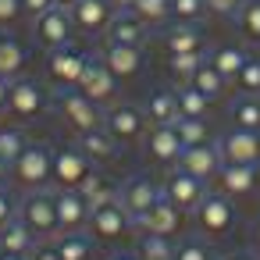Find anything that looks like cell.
<instances>
[{"label":"cell","instance_id":"6f0895ef","mask_svg":"<svg viewBox=\"0 0 260 260\" xmlns=\"http://www.w3.org/2000/svg\"><path fill=\"white\" fill-rule=\"evenodd\" d=\"M214 260H217V256H214Z\"/></svg>","mask_w":260,"mask_h":260},{"label":"cell","instance_id":"5bb4252c","mask_svg":"<svg viewBox=\"0 0 260 260\" xmlns=\"http://www.w3.org/2000/svg\"><path fill=\"white\" fill-rule=\"evenodd\" d=\"M8 111L15 118H40L47 111V93L29 82V79H15L11 82V96H8Z\"/></svg>","mask_w":260,"mask_h":260},{"label":"cell","instance_id":"e0dca14e","mask_svg":"<svg viewBox=\"0 0 260 260\" xmlns=\"http://www.w3.org/2000/svg\"><path fill=\"white\" fill-rule=\"evenodd\" d=\"M182 214H185V210H178L168 196H160V200L139 217V228H143V232H153V235H175V232L182 228Z\"/></svg>","mask_w":260,"mask_h":260},{"label":"cell","instance_id":"db71d44e","mask_svg":"<svg viewBox=\"0 0 260 260\" xmlns=\"http://www.w3.org/2000/svg\"><path fill=\"white\" fill-rule=\"evenodd\" d=\"M111 260H139V256H136V253H114Z\"/></svg>","mask_w":260,"mask_h":260},{"label":"cell","instance_id":"8fae6325","mask_svg":"<svg viewBox=\"0 0 260 260\" xmlns=\"http://www.w3.org/2000/svg\"><path fill=\"white\" fill-rule=\"evenodd\" d=\"M221 150H217V143H200V146H185L182 150V157H178V168L182 171H189L192 178H200V182H210V178H217V171H221Z\"/></svg>","mask_w":260,"mask_h":260},{"label":"cell","instance_id":"4dcf8cb0","mask_svg":"<svg viewBox=\"0 0 260 260\" xmlns=\"http://www.w3.org/2000/svg\"><path fill=\"white\" fill-rule=\"evenodd\" d=\"M22 64H25L22 43L8 40V36H0V75H4L8 82H15V79L22 75Z\"/></svg>","mask_w":260,"mask_h":260},{"label":"cell","instance_id":"83f0119b","mask_svg":"<svg viewBox=\"0 0 260 260\" xmlns=\"http://www.w3.org/2000/svg\"><path fill=\"white\" fill-rule=\"evenodd\" d=\"M185 86L200 89V93H203V96L214 104V100H221V96H224V89H228V79H224V75H221V72H217V68L207 61V64H203V68H200V72H196V75L185 82Z\"/></svg>","mask_w":260,"mask_h":260},{"label":"cell","instance_id":"b9f144b4","mask_svg":"<svg viewBox=\"0 0 260 260\" xmlns=\"http://www.w3.org/2000/svg\"><path fill=\"white\" fill-rule=\"evenodd\" d=\"M207 15V0H171V18L178 22H200Z\"/></svg>","mask_w":260,"mask_h":260},{"label":"cell","instance_id":"52a82bcc","mask_svg":"<svg viewBox=\"0 0 260 260\" xmlns=\"http://www.w3.org/2000/svg\"><path fill=\"white\" fill-rule=\"evenodd\" d=\"M104 128L118 139V143H136L146 132V114L132 104H111L104 111Z\"/></svg>","mask_w":260,"mask_h":260},{"label":"cell","instance_id":"f1b7e54d","mask_svg":"<svg viewBox=\"0 0 260 260\" xmlns=\"http://www.w3.org/2000/svg\"><path fill=\"white\" fill-rule=\"evenodd\" d=\"M207 61H210V64L228 79V82H235V79H239V72H242V64L249 61V54H246V50H239V47H217Z\"/></svg>","mask_w":260,"mask_h":260},{"label":"cell","instance_id":"7a4b0ae2","mask_svg":"<svg viewBox=\"0 0 260 260\" xmlns=\"http://www.w3.org/2000/svg\"><path fill=\"white\" fill-rule=\"evenodd\" d=\"M18 217L32 228L36 239H47L54 242V235H61V224H57V203H54V192H43V189H32L22 207H18Z\"/></svg>","mask_w":260,"mask_h":260},{"label":"cell","instance_id":"f546056e","mask_svg":"<svg viewBox=\"0 0 260 260\" xmlns=\"http://www.w3.org/2000/svg\"><path fill=\"white\" fill-rule=\"evenodd\" d=\"M228 114H232L235 128H253V132H260V96H246V93H239Z\"/></svg>","mask_w":260,"mask_h":260},{"label":"cell","instance_id":"277c9868","mask_svg":"<svg viewBox=\"0 0 260 260\" xmlns=\"http://www.w3.org/2000/svg\"><path fill=\"white\" fill-rule=\"evenodd\" d=\"M32 32H36V43H40L43 50H61V47H68V43H72V32H75L72 11L50 4L43 15H36Z\"/></svg>","mask_w":260,"mask_h":260},{"label":"cell","instance_id":"11a10c76","mask_svg":"<svg viewBox=\"0 0 260 260\" xmlns=\"http://www.w3.org/2000/svg\"><path fill=\"white\" fill-rule=\"evenodd\" d=\"M253 235H256V246H260V217H256V228H253Z\"/></svg>","mask_w":260,"mask_h":260},{"label":"cell","instance_id":"603a6c76","mask_svg":"<svg viewBox=\"0 0 260 260\" xmlns=\"http://www.w3.org/2000/svg\"><path fill=\"white\" fill-rule=\"evenodd\" d=\"M164 50L168 54H189V50H203V32L196 22H175L164 32Z\"/></svg>","mask_w":260,"mask_h":260},{"label":"cell","instance_id":"7bdbcfd3","mask_svg":"<svg viewBox=\"0 0 260 260\" xmlns=\"http://www.w3.org/2000/svg\"><path fill=\"white\" fill-rule=\"evenodd\" d=\"M239 8H242V0H207V15H214V18H232L235 22Z\"/></svg>","mask_w":260,"mask_h":260},{"label":"cell","instance_id":"44dd1931","mask_svg":"<svg viewBox=\"0 0 260 260\" xmlns=\"http://www.w3.org/2000/svg\"><path fill=\"white\" fill-rule=\"evenodd\" d=\"M79 89H82L89 100L107 104V100H114V93H118V79L107 72L104 61H89V68H86L82 79H79Z\"/></svg>","mask_w":260,"mask_h":260},{"label":"cell","instance_id":"484cf974","mask_svg":"<svg viewBox=\"0 0 260 260\" xmlns=\"http://www.w3.org/2000/svg\"><path fill=\"white\" fill-rule=\"evenodd\" d=\"M143 114H146L150 125H175V118H178V96L171 89H157V93H150Z\"/></svg>","mask_w":260,"mask_h":260},{"label":"cell","instance_id":"9f6ffc18","mask_svg":"<svg viewBox=\"0 0 260 260\" xmlns=\"http://www.w3.org/2000/svg\"><path fill=\"white\" fill-rule=\"evenodd\" d=\"M256 185H260V160H256Z\"/></svg>","mask_w":260,"mask_h":260},{"label":"cell","instance_id":"816d5d0a","mask_svg":"<svg viewBox=\"0 0 260 260\" xmlns=\"http://www.w3.org/2000/svg\"><path fill=\"white\" fill-rule=\"evenodd\" d=\"M8 171H11V164H8V160H0V185H4V178H8Z\"/></svg>","mask_w":260,"mask_h":260},{"label":"cell","instance_id":"60d3db41","mask_svg":"<svg viewBox=\"0 0 260 260\" xmlns=\"http://www.w3.org/2000/svg\"><path fill=\"white\" fill-rule=\"evenodd\" d=\"M175 260H214V253H210V246L203 239L189 235V239H182L175 246Z\"/></svg>","mask_w":260,"mask_h":260},{"label":"cell","instance_id":"6da1fadb","mask_svg":"<svg viewBox=\"0 0 260 260\" xmlns=\"http://www.w3.org/2000/svg\"><path fill=\"white\" fill-rule=\"evenodd\" d=\"M54 107L61 111V118L75 128V132H89V128H104V111L96 100H89L79 86H64L54 93Z\"/></svg>","mask_w":260,"mask_h":260},{"label":"cell","instance_id":"30bf717a","mask_svg":"<svg viewBox=\"0 0 260 260\" xmlns=\"http://www.w3.org/2000/svg\"><path fill=\"white\" fill-rule=\"evenodd\" d=\"M160 196H164V192H160V185H157V182H150L146 175H136V178H128V182L118 189V200H121V207L132 214V221H136V224H139V217H143V214H146Z\"/></svg>","mask_w":260,"mask_h":260},{"label":"cell","instance_id":"f6af8a7d","mask_svg":"<svg viewBox=\"0 0 260 260\" xmlns=\"http://www.w3.org/2000/svg\"><path fill=\"white\" fill-rule=\"evenodd\" d=\"M22 15V0H0V25H8Z\"/></svg>","mask_w":260,"mask_h":260},{"label":"cell","instance_id":"4fadbf2b","mask_svg":"<svg viewBox=\"0 0 260 260\" xmlns=\"http://www.w3.org/2000/svg\"><path fill=\"white\" fill-rule=\"evenodd\" d=\"M54 203H57V224H61V232H86V224H89V203L82 200L79 189H57Z\"/></svg>","mask_w":260,"mask_h":260},{"label":"cell","instance_id":"f907efd6","mask_svg":"<svg viewBox=\"0 0 260 260\" xmlns=\"http://www.w3.org/2000/svg\"><path fill=\"white\" fill-rule=\"evenodd\" d=\"M29 256H32V253H29ZM29 256H25V253H0V260H29Z\"/></svg>","mask_w":260,"mask_h":260},{"label":"cell","instance_id":"2e32d148","mask_svg":"<svg viewBox=\"0 0 260 260\" xmlns=\"http://www.w3.org/2000/svg\"><path fill=\"white\" fill-rule=\"evenodd\" d=\"M182 150H185V146H182L175 125H150V132H146V153H150L157 164H178Z\"/></svg>","mask_w":260,"mask_h":260},{"label":"cell","instance_id":"f35d334b","mask_svg":"<svg viewBox=\"0 0 260 260\" xmlns=\"http://www.w3.org/2000/svg\"><path fill=\"white\" fill-rule=\"evenodd\" d=\"M132 11L146 22V25H160L171 18V0H136Z\"/></svg>","mask_w":260,"mask_h":260},{"label":"cell","instance_id":"1f68e13d","mask_svg":"<svg viewBox=\"0 0 260 260\" xmlns=\"http://www.w3.org/2000/svg\"><path fill=\"white\" fill-rule=\"evenodd\" d=\"M139 260H175V242L171 235H153V232H143L139 239Z\"/></svg>","mask_w":260,"mask_h":260},{"label":"cell","instance_id":"bcb514c9","mask_svg":"<svg viewBox=\"0 0 260 260\" xmlns=\"http://www.w3.org/2000/svg\"><path fill=\"white\" fill-rule=\"evenodd\" d=\"M50 4H54V0H22V11L36 18V15H43V11H47Z\"/></svg>","mask_w":260,"mask_h":260},{"label":"cell","instance_id":"7c38bea8","mask_svg":"<svg viewBox=\"0 0 260 260\" xmlns=\"http://www.w3.org/2000/svg\"><path fill=\"white\" fill-rule=\"evenodd\" d=\"M89 171H93V164L79 146H68V150L54 153V182H57V189H79Z\"/></svg>","mask_w":260,"mask_h":260},{"label":"cell","instance_id":"e575fe53","mask_svg":"<svg viewBox=\"0 0 260 260\" xmlns=\"http://www.w3.org/2000/svg\"><path fill=\"white\" fill-rule=\"evenodd\" d=\"M175 132H178L182 146L210 143V132H207V121H203V118H185V114H178V118H175Z\"/></svg>","mask_w":260,"mask_h":260},{"label":"cell","instance_id":"9a60e30c","mask_svg":"<svg viewBox=\"0 0 260 260\" xmlns=\"http://www.w3.org/2000/svg\"><path fill=\"white\" fill-rule=\"evenodd\" d=\"M100 61L114 79H132L143 68V47H125V43H104Z\"/></svg>","mask_w":260,"mask_h":260},{"label":"cell","instance_id":"ba28073f","mask_svg":"<svg viewBox=\"0 0 260 260\" xmlns=\"http://www.w3.org/2000/svg\"><path fill=\"white\" fill-rule=\"evenodd\" d=\"M217 150H221V160L224 164H256L260 160V132L253 128H228L221 139H217Z\"/></svg>","mask_w":260,"mask_h":260},{"label":"cell","instance_id":"8d00e7d4","mask_svg":"<svg viewBox=\"0 0 260 260\" xmlns=\"http://www.w3.org/2000/svg\"><path fill=\"white\" fill-rule=\"evenodd\" d=\"M175 96H178V114H185V118H207L210 100H207L200 89H192V86H178Z\"/></svg>","mask_w":260,"mask_h":260},{"label":"cell","instance_id":"d4e9b609","mask_svg":"<svg viewBox=\"0 0 260 260\" xmlns=\"http://www.w3.org/2000/svg\"><path fill=\"white\" fill-rule=\"evenodd\" d=\"M36 235H32V228L22 221V217H15V221H8L4 228H0V253H32L36 249Z\"/></svg>","mask_w":260,"mask_h":260},{"label":"cell","instance_id":"7dc6e473","mask_svg":"<svg viewBox=\"0 0 260 260\" xmlns=\"http://www.w3.org/2000/svg\"><path fill=\"white\" fill-rule=\"evenodd\" d=\"M8 96H11V82H8L4 75H0V111L8 107Z\"/></svg>","mask_w":260,"mask_h":260},{"label":"cell","instance_id":"8992f818","mask_svg":"<svg viewBox=\"0 0 260 260\" xmlns=\"http://www.w3.org/2000/svg\"><path fill=\"white\" fill-rule=\"evenodd\" d=\"M89 235H96V239H125L132 228H136V221H132V214L121 207V200H111V203H100V207H93L89 210Z\"/></svg>","mask_w":260,"mask_h":260},{"label":"cell","instance_id":"d590c367","mask_svg":"<svg viewBox=\"0 0 260 260\" xmlns=\"http://www.w3.org/2000/svg\"><path fill=\"white\" fill-rule=\"evenodd\" d=\"M235 25L249 43H260V0H242V8L235 15Z\"/></svg>","mask_w":260,"mask_h":260},{"label":"cell","instance_id":"4316f807","mask_svg":"<svg viewBox=\"0 0 260 260\" xmlns=\"http://www.w3.org/2000/svg\"><path fill=\"white\" fill-rule=\"evenodd\" d=\"M54 249L61 260H89L93 256V239L86 232H61L54 235Z\"/></svg>","mask_w":260,"mask_h":260},{"label":"cell","instance_id":"74e56055","mask_svg":"<svg viewBox=\"0 0 260 260\" xmlns=\"http://www.w3.org/2000/svg\"><path fill=\"white\" fill-rule=\"evenodd\" d=\"M25 146H29V143H25V132H22V128H8V125H0V160L15 164V160H18V153H22Z\"/></svg>","mask_w":260,"mask_h":260},{"label":"cell","instance_id":"d6986e66","mask_svg":"<svg viewBox=\"0 0 260 260\" xmlns=\"http://www.w3.org/2000/svg\"><path fill=\"white\" fill-rule=\"evenodd\" d=\"M146 22L136 11H114L107 25V43H125V47H143L146 43Z\"/></svg>","mask_w":260,"mask_h":260},{"label":"cell","instance_id":"c3c4849f","mask_svg":"<svg viewBox=\"0 0 260 260\" xmlns=\"http://www.w3.org/2000/svg\"><path fill=\"white\" fill-rule=\"evenodd\" d=\"M132 4H136V0H111L114 11H132Z\"/></svg>","mask_w":260,"mask_h":260},{"label":"cell","instance_id":"ee69618b","mask_svg":"<svg viewBox=\"0 0 260 260\" xmlns=\"http://www.w3.org/2000/svg\"><path fill=\"white\" fill-rule=\"evenodd\" d=\"M15 217H18V203H15V196L4 185H0V228H4L8 221H15Z\"/></svg>","mask_w":260,"mask_h":260},{"label":"cell","instance_id":"5b68a950","mask_svg":"<svg viewBox=\"0 0 260 260\" xmlns=\"http://www.w3.org/2000/svg\"><path fill=\"white\" fill-rule=\"evenodd\" d=\"M11 168H15V175L25 189H43L47 182H54V153L40 143H29Z\"/></svg>","mask_w":260,"mask_h":260},{"label":"cell","instance_id":"ac0fdd59","mask_svg":"<svg viewBox=\"0 0 260 260\" xmlns=\"http://www.w3.org/2000/svg\"><path fill=\"white\" fill-rule=\"evenodd\" d=\"M111 18H114L111 0H79V4L72 8V22L82 32H107Z\"/></svg>","mask_w":260,"mask_h":260},{"label":"cell","instance_id":"7402d4cb","mask_svg":"<svg viewBox=\"0 0 260 260\" xmlns=\"http://www.w3.org/2000/svg\"><path fill=\"white\" fill-rule=\"evenodd\" d=\"M217 185L228 200L249 196L256 189V164H221L217 171Z\"/></svg>","mask_w":260,"mask_h":260},{"label":"cell","instance_id":"3957f363","mask_svg":"<svg viewBox=\"0 0 260 260\" xmlns=\"http://www.w3.org/2000/svg\"><path fill=\"white\" fill-rule=\"evenodd\" d=\"M192 221L207 239H224L235 228V207L224 192H207L200 200V207L192 210Z\"/></svg>","mask_w":260,"mask_h":260},{"label":"cell","instance_id":"cb8c5ba5","mask_svg":"<svg viewBox=\"0 0 260 260\" xmlns=\"http://www.w3.org/2000/svg\"><path fill=\"white\" fill-rule=\"evenodd\" d=\"M89 160H114L118 157V139L107 132V128H89V132H79V143H75Z\"/></svg>","mask_w":260,"mask_h":260},{"label":"cell","instance_id":"ab89813d","mask_svg":"<svg viewBox=\"0 0 260 260\" xmlns=\"http://www.w3.org/2000/svg\"><path fill=\"white\" fill-rule=\"evenodd\" d=\"M235 86H239V93H246V96H260V61H256V57H249V61L242 64Z\"/></svg>","mask_w":260,"mask_h":260},{"label":"cell","instance_id":"681fc988","mask_svg":"<svg viewBox=\"0 0 260 260\" xmlns=\"http://www.w3.org/2000/svg\"><path fill=\"white\" fill-rule=\"evenodd\" d=\"M224 260H256V253H249V249H242V253H232V256H224Z\"/></svg>","mask_w":260,"mask_h":260},{"label":"cell","instance_id":"d6a6232c","mask_svg":"<svg viewBox=\"0 0 260 260\" xmlns=\"http://www.w3.org/2000/svg\"><path fill=\"white\" fill-rule=\"evenodd\" d=\"M168 57H171L168 64H171V75L178 79V86H185V82H189V79H192V75H196V72L207 64V54H203V50H189V54H168Z\"/></svg>","mask_w":260,"mask_h":260},{"label":"cell","instance_id":"9c48e42d","mask_svg":"<svg viewBox=\"0 0 260 260\" xmlns=\"http://www.w3.org/2000/svg\"><path fill=\"white\" fill-rule=\"evenodd\" d=\"M160 192H164V196H168L178 210H189V214H192V210L200 207V200L207 196V185H203L200 178H192L189 171L175 168V171L168 175V182L160 185Z\"/></svg>","mask_w":260,"mask_h":260},{"label":"cell","instance_id":"f5cc1de1","mask_svg":"<svg viewBox=\"0 0 260 260\" xmlns=\"http://www.w3.org/2000/svg\"><path fill=\"white\" fill-rule=\"evenodd\" d=\"M54 4H57V8H68V11H72V8L79 4V0H54Z\"/></svg>","mask_w":260,"mask_h":260},{"label":"cell","instance_id":"836d02e7","mask_svg":"<svg viewBox=\"0 0 260 260\" xmlns=\"http://www.w3.org/2000/svg\"><path fill=\"white\" fill-rule=\"evenodd\" d=\"M79 192H82V200L89 203V210H93V207H100V203H111V200H118V189H111V185H107L100 175H93V171L82 178Z\"/></svg>","mask_w":260,"mask_h":260},{"label":"cell","instance_id":"ffe728a7","mask_svg":"<svg viewBox=\"0 0 260 260\" xmlns=\"http://www.w3.org/2000/svg\"><path fill=\"white\" fill-rule=\"evenodd\" d=\"M93 57L72 50V47H61V50H50V75L61 82V86H79L82 72L89 68Z\"/></svg>","mask_w":260,"mask_h":260}]
</instances>
